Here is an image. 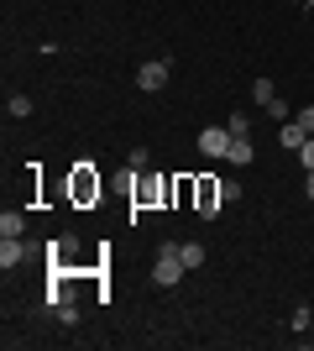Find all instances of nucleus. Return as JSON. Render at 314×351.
Masks as SVG:
<instances>
[{
    "instance_id": "f257e3e1",
    "label": "nucleus",
    "mask_w": 314,
    "mask_h": 351,
    "mask_svg": "<svg viewBox=\"0 0 314 351\" xmlns=\"http://www.w3.org/2000/svg\"><path fill=\"white\" fill-rule=\"evenodd\" d=\"M100 194H105L100 173H94L90 162H79L74 173H68V199H74L79 210H90V205H100Z\"/></svg>"
},
{
    "instance_id": "f03ea898",
    "label": "nucleus",
    "mask_w": 314,
    "mask_h": 351,
    "mask_svg": "<svg viewBox=\"0 0 314 351\" xmlns=\"http://www.w3.org/2000/svg\"><path fill=\"white\" fill-rule=\"evenodd\" d=\"M183 273H189V267H183V257H179V241H163V247H157V263H152V283H157V289H179Z\"/></svg>"
},
{
    "instance_id": "7ed1b4c3",
    "label": "nucleus",
    "mask_w": 314,
    "mask_h": 351,
    "mask_svg": "<svg viewBox=\"0 0 314 351\" xmlns=\"http://www.w3.org/2000/svg\"><path fill=\"white\" fill-rule=\"evenodd\" d=\"M231 142H236V136H231V126H205V132H199V152H205V158H225V152H231Z\"/></svg>"
},
{
    "instance_id": "20e7f679",
    "label": "nucleus",
    "mask_w": 314,
    "mask_h": 351,
    "mask_svg": "<svg viewBox=\"0 0 314 351\" xmlns=\"http://www.w3.org/2000/svg\"><path fill=\"white\" fill-rule=\"evenodd\" d=\"M168 58H152V63H142V69H136V89H147V95H157V89L168 84Z\"/></svg>"
},
{
    "instance_id": "39448f33",
    "label": "nucleus",
    "mask_w": 314,
    "mask_h": 351,
    "mask_svg": "<svg viewBox=\"0 0 314 351\" xmlns=\"http://www.w3.org/2000/svg\"><path fill=\"white\" fill-rule=\"evenodd\" d=\"M194 194H199V215H205V220L220 215V205H225V199H220V178H199Z\"/></svg>"
},
{
    "instance_id": "423d86ee",
    "label": "nucleus",
    "mask_w": 314,
    "mask_h": 351,
    "mask_svg": "<svg viewBox=\"0 0 314 351\" xmlns=\"http://www.w3.org/2000/svg\"><path fill=\"white\" fill-rule=\"evenodd\" d=\"M27 263V241L21 236H0V267L11 273V267H21Z\"/></svg>"
},
{
    "instance_id": "0eeeda50",
    "label": "nucleus",
    "mask_w": 314,
    "mask_h": 351,
    "mask_svg": "<svg viewBox=\"0 0 314 351\" xmlns=\"http://www.w3.org/2000/svg\"><path fill=\"white\" fill-rule=\"evenodd\" d=\"M74 252H79V236H58L47 247V257H53V267H63V263H74Z\"/></svg>"
},
{
    "instance_id": "6e6552de",
    "label": "nucleus",
    "mask_w": 314,
    "mask_h": 351,
    "mask_svg": "<svg viewBox=\"0 0 314 351\" xmlns=\"http://www.w3.org/2000/svg\"><path fill=\"white\" fill-rule=\"evenodd\" d=\"M278 142H283V147H288V152H299V147H304V142H309V132H304L299 121H288L283 132H278Z\"/></svg>"
},
{
    "instance_id": "1a4fd4ad",
    "label": "nucleus",
    "mask_w": 314,
    "mask_h": 351,
    "mask_svg": "<svg viewBox=\"0 0 314 351\" xmlns=\"http://www.w3.org/2000/svg\"><path fill=\"white\" fill-rule=\"evenodd\" d=\"M27 231V215L21 210H0V236H21Z\"/></svg>"
},
{
    "instance_id": "9d476101",
    "label": "nucleus",
    "mask_w": 314,
    "mask_h": 351,
    "mask_svg": "<svg viewBox=\"0 0 314 351\" xmlns=\"http://www.w3.org/2000/svg\"><path fill=\"white\" fill-rule=\"evenodd\" d=\"M225 162L246 168V162H252V136H236V142H231V152H225Z\"/></svg>"
},
{
    "instance_id": "9b49d317",
    "label": "nucleus",
    "mask_w": 314,
    "mask_h": 351,
    "mask_svg": "<svg viewBox=\"0 0 314 351\" xmlns=\"http://www.w3.org/2000/svg\"><path fill=\"white\" fill-rule=\"evenodd\" d=\"M179 257H183V267L194 273V267H205V257H209V252L199 247V241H183V247H179Z\"/></svg>"
},
{
    "instance_id": "f8f14e48",
    "label": "nucleus",
    "mask_w": 314,
    "mask_h": 351,
    "mask_svg": "<svg viewBox=\"0 0 314 351\" xmlns=\"http://www.w3.org/2000/svg\"><path fill=\"white\" fill-rule=\"evenodd\" d=\"M163 194H168V184H163V178H147V184L136 189V199H142V205H152V199H163Z\"/></svg>"
},
{
    "instance_id": "ddd939ff",
    "label": "nucleus",
    "mask_w": 314,
    "mask_h": 351,
    "mask_svg": "<svg viewBox=\"0 0 314 351\" xmlns=\"http://www.w3.org/2000/svg\"><path fill=\"white\" fill-rule=\"evenodd\" d=\"M252 100L262 105V110H267V105L278 100V89H272V79H257V84H252Z\"/></svg>"
},
{
    "instance_id": "4468645a",
    "label": "nucleus",
    "mask_w": 314,
    "mask_h": 351,
    "mask_svg": "<svg viewBox=\"0 0 314 351\" xmlns=\"http://www.w3.org/2000/svg\"><path fill=\"white\" fill-rule=\"evenodd\" d=\"M5 116L27 121V116H31V95H11V100H5Z\"/></svg>"
},
{
    "instance_id": "2eb2a0df",
    "label": "nucleus",
    "mask_w": 314,
    "mask_h": 351,
    "mask_svg": "<svg viewBox=\"0 0 314 351\" xmlns=\"http://www.w3.org/2000/svg\"><path fill=\"white\" fill-rule=\"evenodd\" d=\"M225 126H231V136H252V116H246V110H236Z\"/></svg>"
},
{
    "instance_id": "dca6fc26",
    "label": "nucleus",
    "mask_w": 314,
    "mask_h": 351,
    "mask_svg": "<svg viewBox=\"0 0 314 351\" xmlns=\"http://www.w3.org/2000/svg\"><path fill=\"white\" fill-rule=\"evenodd\" d=\"M309 320H314V309H309V304H304V309H293V315H288V325H293L299 336H304V330H309Z\"/></svg>"
},
{
    "instance_id": "f3484780",
    "label": "nucleus",
    "mask_w": 314,
    "mask_h": 351,
    "mask_svg": "<svg viewBox=\"0 0 314 351\" xmlns=\"http://www.w3.org/2000/svg\"><path fill=\"white\" fill-rule=\"evenodd\" d=\"M220 199H225V205H236V199H241V184H236V178H220Z\"/></svg>"
},
{
    "instance_id": "a211bd4d",
    "label": "nucleus",
    "mask_w": 314,
    "mask_h": 351,
    "mask_svg": "<svg viewBox=\"0 0 314 351\" xmlns=\"http://www.w3.org/2000/svg\"><path fill=\"white\" fill-rule=\"evenodd\" d=\"M267 116H272V121H288V116H293V110H288V100H283V95H278V100L267 105Z\"/></svg>"
},
{
    "instance_id": "6ab92c4d",
    "label": "nucleus",
    "mask_w": 314,
    "mask_h": 351,
    "mask_svg": "<svg viewBox=\"0 0 314 351\" xmlns=\"http://www.w3.org/2000/svg\"><path fill=\"white\" fill-rule=\"evenodd\" d=\"M58 320H63V325H79V309L68 304V299H63V304H58Z\"/></svg>"
},
{
    "instance_id": "aec40b11",
    "label": "nucleus",
    "mask_w": 314,
    "mask_h": 351,
    "mask_svg": "<svg viewBox=\"0 0 314 351\" xmlns=\"http://www.w3.org/2000/svg\"><path fill=\"white\" fill-rule=\"evenodd\" d=\"M293 121H299L304 132H309V136H314V105H304V110H299V116H293Z\"/></svg>"
},
{
    "instance_id": "412c9836",
    "label": "nucleus",
    "mask_w": 314,
    "mask_h": 351,
    "mask_svg": "<svg viewBox=\"0 0 314 351\" xmlns=\"http://www.w3.org/2000/svg\"><path fill=\"white\" fill-rule=\"evenodd\" d=\"M299 158H304V173H309V168H314V136H309V142L299 147Z\"/></svg>"
},
{
    "instance_id": "4be33fe9",
    "label": "nucleus",
    "mask_w": 314,
    "mask_h": 351,
    "mask_svg": "<svg viewBox=\"0 0 314 351\" xmlns=\"http://www.w3.org/2000/svg\"><path fill=\"white\" fill-rule=\"evenodd\" d=\"M304 194H309V199H314V168H309V173H304Z\"/></svg>"
},
{
    "instance_id": "5701e85b",
    "label": "nucleus",
    "mask_w": 314,
    "mask_h": 351,
    "mask_svg": "<svg viewBox=\"0 0 314 351\" xmlns=\"http://www.w3.org/2000/svg\"><path fill=\"white\" fill-rule=\"evenodd\" d=\"M293 5H304V11H309V5H314V0H293Z\"/></svg>"
}]
</instances>
